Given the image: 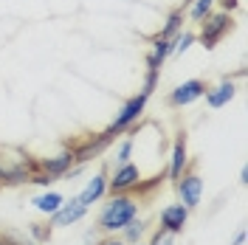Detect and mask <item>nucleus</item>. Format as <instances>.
I'll return each mask as SVG.
<instances>
[{"instance_id":"12","label":"nucleus","mask_w":248,"mask_h":245,"mask_svg":"<svg viewBox=\"0 0 248 245\" xmlns=\"http://www.w3.org/2000/svg\"><path fill=\"white\" fill-rule=\"evenodd\" d=\"M77 161H74V150L71 147H65L62 153H57L54 158H40V172H46L48 178H54V181H60L68 175V169L74 167Z\"/></svg>"},{"instance_id":"8","label":"nucleus","mask_w":248,"mask_h":245,"mask_svg":"<svg viewBox=\"0 0 248 245\" xmlns=\"http://www.w3.org/2000/svg\"><path fill=\"white\" fill-rule=\"evenodd\" d=\"M206 82L203 79H186L181 82L178 88H172L167 93V105L170 107H189V105H195L198 99H203V93H206Z\"/></svg>"},{"instance_id":"17","label":"nucleus","mask_w":248,"mask_h":245,"mask_svg":"<svg viewBox=\"0 0 248 245\" xmlns=\"http://www.w3.org/2000/svg\"><path fill=\"white\" fill-rule=\"evenodd\" d=\"M178 31H184V9H175V12H170V17H167V23L161 26V31L155 34V37H164V40H172Z\"/></svg>"},{"instance_id":"19","label":"nucleus","mask_w":248,"mask_h":245,"mask_svg":"<svg viewBox=\"0 0 248 245\" xmlns=\"http://www.w3.org/2000/svg\"><path fill=\"white\" fill-rule=\"evenodd\" d=\"M186 9H189V20L192 23H203L206 17L215 12V0H192Z\"/></svg>"},{"instance_id":"1","label":"nucleus","mask_w":248,"mask_h":245,"mask_svg":"<svg viewBox=\"0 0 248 245\" xmlns=\"http://www.w3.org/2000/svg\"><path fill=\"white\" fill-rule=\"evenodd\" d=\"M133 217H139V200L136 195L124 192V195H110V200L102 206V212L96 217V231L102 234H116L122 231Z\"/></svg>"},{"instance_id":"21","label":"nucleus","mask_w":248,"mask_h":245,"mask_svg":"<svg viewBox=\"0 0 248 245\" xmlns=\"http://www.w3.org/2000/svg\"><path fill=\"white\" fill-rule=\"evenodd\" d=\"M51 234H54V226L51 223H29V237L34 243H48L51 240Z\"/></svg>"},{"instance_id":"31","label":"nucleus","mask_w":248,"mask_h":245,"mask_svg":"<svg viewBox=\"0 0 248 245\" xmlns=\"http://www.w3.org/2000/svg\"><path fill=\"white\" fill-rule=\"evenodd\" d=\"M136 245H144V243H136Z\"/></svg>"},{"instance_id":"11","label":"nucleus","mask_w":248,"mask_h":245,"mask_svg":"<svg viewBox=\"0 0 248 245\" xmlns=\"http://www.w3.org/2000/svg\"><path fill=\"white\" fill-rule=\"evenodd\" d=\"M158 229H167L172 231L175 237L186 229V223H189V209H186L184 203H170V206H164L161 209V214H158Z\"/></svg>"},{"instance_id":"9","label":"nucleus","mask_w":248,"mask_h":245,"mask_svg":"<svg viewBox=\"0 0 248 245\" xmlns=\"http://www.w3.org/2000/svg\"><path fill=\"white\" fill-rule=\"evenodd\" d=\"M189 164V138H186V130H178L175 133V141H172V153H170V164H167V178L170 181H178L181 172Z\"/></svg>"},{"instance_id":"24","label":"nucleus","mask_w":248,"mask_h":245,"mask_svg":"<svg viewBox=\"0 0 248 245\" xmlns=\"http://www.w3.org/2000/svg\"><path fill=\"white\" fill-rule=\"evenodd\" d=\"M150 245H175V234L167 229H155L150 237Z\"/></svg>"},{"instance_id":"3","label":"nucleus","mask_w":248,"mask_h":245,"mask_svg":"<svg viewBox=\"0 0 248 245\" xmlns=\"http://www.w3.org/2000/svg\"><path fill=\"white\" fill-rule=\"evenodd\" d=\"M147 102H150V96H147V93H136V96H130V99L122 105V110L116 113V119L110 122L108 130L113 133V136L133 133V127L141 122V116H144V110H147Z\"/></svg>"},{"instance_id":"18","label":"nucleus","mask_w":248,"mask_h":245,"mask_svg":"<svg viewBox=\"0 0 248 245\" xmlns=\"http://www.w3.org/2000/svg\"><path fill=\"white\" fill-rule=\"evenodd\" d=\"M144 231H147V220H141V217H133L127 226L122 229V240L127 245H136L141 243V237H144Z\"/></svg>"},{"instance_id":"20","label":"nucleus","mask_w":248,"mask_h":245,"mask_svg":"<svg viewBox=\"0 0 248 245\" xmlns=\"http://www.w3.org/2000/svg\"><path fill=\"white\" fill-rule=\"evenodd\" d=\"M195 43H198V34H195V31H186V29L178 31V34L172 37V54H186Z\"/></svg>"},{"instance_id":"14","label":"nucleus","mask_w":248,"mask_h":245,"mask_svg":"<svg viewBox=\"0 0 248 245\" xmlns=\"http://www.w3.org/2000/svg\"><path fill=\"white\" fill-rule=\"evenodd\" d=\"M105 195H108V169L102 167V169H99V172L91 178V181L85 184V189L79 192L77 198H79V203H82V206H88V209H91L93 203H99Z\"/></svg>"},{"instance_id":"2","label":"nucleus","mask_w":248,"mask_h":245,"mask_svg":"<svg viewBox=\"0 0 248 245\" xmlns=\"http://www.w3.org/2000/svg\"><path fill=\"white\" fill-rule=\"evenodd\" d=\"M34 172H40V161L31 158L20 147H0V186L29 184Z\"/></svg>"},{"instance_id":"25","label":"nucleus","mask_w":248,"mask_h":245,"mask_svg":"<svg viewBox=\"0 0 248 245\" xmlns=\"http://www.w3.org/2000/svg\"><path fill=\"white\" fill-rule=\"evenodd\" d=\"M3 237L9 240V245H37L31 237H26V234H17V231H3Z\"/></svg>"},{"instance_id":"15","label":"nucleus","mask_w":248,"mask_h":245,"mask_svg":"<svg viewBox=\"0 0 248 245\" xmlns=\"http://www.w3.org/2000/svg\"><path fill=\"white\" fill-rule=\"evenodd\" d=\"M153 51L147 54V68H164V62L172 57V40H164V37H153Z\"/></svg>"},{"instance_id":"23","label":"nucleus","mask_w":248,"mask_h":245,"mask_svg":"<svg viewBox=\"0 0 248 245\" xmlns=\"http://www.w3.org/2000/svg\"><path fill=\"white\" fill-rule=\"evenodd\" d=\"M158 77H161V71H158V68H147V74H144V88H141V93L153 96L155 88H158Z\"/></svg>"},{"instance_id":"7","label":"nucleus","mask_w":248,"mask_h":245,"mask_svg":"<svg viewBox=\"0 0 248 245\" xmlns=\"http://www.w3.org/2000/svg\"><path fill=\"white\" fill-rule=\"evenodd\" d=\"M141 181V169L127 161V164H116L113 175H108V192L110 195H124V192H133L136 184Z\"/></svg>"},{"instance_id":"16","label":"nucleus","mask_w":248,"mask_h":245,"mask_svg":"<svg viewBox=\"0 0 248 245\" xmlns=\"http://www.w3.org/2000/svg\"><path fill=\"white\" fill-rule=\"evenodd\" d=\"M62 203H65V198H62L60 192H54V189H48V192H43V195H37V198L31 200V206H34L40 214H46V217L54 214Z\"/></svg>"},{"instance_id":"29","label":"nucleus","mask_w":248,"mask_h":245,"mask_svg":"<svg viewBox=\"0 0 248 245\" xmlns=\"http://www.w3.org/2000/svg\"><path fill=\"white\" fill-rule=\"evenodd\" d=\"M246 184H248V169L243 167L240 169V186H246Z\"/></svg>"},{"instance_id":"28","label":"nucleus","mask_w":248,"mask_h":245,"mask_svg":"<svg viewBox=\"0 0 248 245\" xmlns=\"http://www.w3.org/2000/svg\"><path fill=\"white\" fill-rule=\"evenodd\" d=\"M246 243V229H240L237 234H234V240H232V245H243Z\"/></svg>"},{"instance_id":"10","label":"nucleus","mask_w":248,"mask_h":245,"mask_svg":"<svg viewBox=\"0 0 248 245\" xmlns=\"http://www.w3.org/2000/svg\"><path fill=\"white\" fill-rule=\"evenodd\" d=\"M85 214H88V206H82L79 198H71V200H65L60 209L48 217V223H51L54 229H71V226H77Z\"/></svg>"},{"instance_id":"22","label":"nucleus","mask_w":248,"mask_h":245,"mask_svg":"<svg viewBox=\"0 0 248 245\" xmlns=\"http://www.w3.org/2000/svg\"><path fill=\"white\" fill-rule=\"evenodd\" d=\"M133 150H136V141L130 136H124L119 141V147H116V164H127L130 158H133Z\"/></svg>"},{"instance_id":"27","label":"nucleus","mask_w":248,"mask_h":245,"mask_svg":"<svg viewBox=\"0 0 248 245\" xmlns=\"http://www.w3.org/2000/svg\"><path fill=\"white\" fill-rule=\"evenodd\" d=\"M96 245H127V243H124L122 237H116V234H110V237H105L102 243H96Z\"/></svg>"},{"instance_id":"26","label":"nucleus","mask_w":248,"mask_h":245,"mask_svg":"<svg viewBox=\"0 0 248 245\" xmlns=\"http://www.w3.org/2000/svg\"><path fill=\"white\" fill-rule=\"evenodd\" d=\"M215 3H220V6H223V12H229V15L240 9V0H215Z\"/></svg>"},{"instance_id":"6","label":"nucleus","mask_w":248,"mask_h":245,"mask_svg":"<svg viewBox=\"0 0 248 245\" xmlns=\"http://www.w3.org/2000/svg\"><path fill=\"white\" fill-rule=\"evenodd\" d=\"M175 189H178V198L186 209H198L203 200V178L195 172V164H186V169L181 172V178L175 181Z\"/></svg>"},{"instance_id":"30","label":"nucleus","mask_w":248,"mask_h":245,"mask_svg":"<svg viewBox=\"0 0 248 245\" xmlns=\"http://www.w3.org/2000/svg\"><path fill=\"white\" fill-rule=\"evenodd\" d=\"M0 245H9V240H6V237H3V234H0Z\"/></svg>"},{"instance_id":"5","label":"nucleus","mask_w":248,"mask_h":245,"mask_svg":"<svg viewBox=\"0 0 248 245\" xmlns=\"http://www.w3.org/2000/svg\"><path fill=\"white\" fill-rule=\"evenodd\" d=\"M232 29H234V17L229 15V12H212V15L201 23L198 43H201L206 51H212V48H217V43H220Z\"/></svg>"},{"instance_id":"4","label":"nucleus","mask_w":248,"mask_h":245,"mask_svg":"<svg viewBox=\"0 0 248 245\" xmlns=\"http://www.w3.org/2000/svg\"><path fill=\"white\" fill-rule=\"evenodd\" d=\"M113 141H116V136L110 130H102V133H93V136L82 138V141H68V147L74 150V161L79 167H85V164H91L93 158H99Z\"/></svg>"},{"instance_id":"13","label":"nucleus","mask_w":248,"mask_h":245,"mask_svg":"<svg viewBox=\"0 0 248 245\" xmlns=\"http://www.w3.org/2000/svg\"><path fill=\"white\" fill-rule=\"evenodd\" d=\"M234 96H237V85H234V79H229V77L220 79L215 88H206V93H203V99H206V107H212V110L226 107Z\"/></svg>"}]
</instances>
